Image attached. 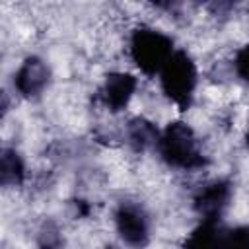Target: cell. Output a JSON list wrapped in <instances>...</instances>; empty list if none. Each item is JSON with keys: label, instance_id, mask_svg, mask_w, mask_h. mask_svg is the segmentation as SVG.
<instances>
[{"label": "cell", "instance_id": "8fae6325", "mask_svg": "<svg viewBox=\"0 0 249 249\" xmlns=\"http://www.w3.org/2000/svg\"><path fill=\"white\" fill-rule=\"evenodd\" d=\"M64 239L54 222H45L43 228L39 230L37 237V249H62Z\"/></svg>", "mask_w": 249, "mask_h": 249}, {"label": "cell", "instance_id": "ba28073f", "mask_svg": "<svg viewBox=\"0 0 249 249\" xmlns=\"http://www.w3.org/2000/svg\"><path fill=\"white\" fill-rule=\"evenodd\" d=\"M224 231L220 220H200L185 239L183 249H222Z\"/></svg>", "mask_w": 249, "mask_h": 249}, {"label": "cell", "instance_id": "4fadbf2b", "mask_svg": "<svg viewBox=\"0 0 249 249\" xmlns=\"http://www.w3.org/2000/svg\"><path fill=\"white\" fill-rule=\"evenodd\" d=\"M233 68L237 72V76L249 84V45L241 47L235 54V60H233Z\"/></svg>", "mask_w": 249, "mask_h": 249}, {"label": "cell", "instance_id": "6da1fadb", "mask_svg": "<svg viewBox=\"0 0 249 249\" xmlns=\"http://www.w3.org/2000/svg\"><path fill=\"white\" fill-rule=\"evenodd\" d=\"M158 154L169 165L177 169H198L208 163L198 148V140L193 128L183 121L169 123L158 140Z\"/></svg>", "mask_w": 249, "mask_h": 249}, {"label": "cell", "instance_id": "277c9868", "mask_svg": "<svg viewBox=\"0 0 249 249\" xmlns=\"http://www.w3.org/2000/svg\"><path fill=\"white\" fill-rule=\"evenodd\" d=\"M115 226L121 239L130 247H144L150 241V218L136 202H121L115 212Z\"/></svg>", "mask_w": 249, "mask_h": 249}, {"label": "cell", "instance_id": "3957f363", "mask_svg": "<svg viewBox=\"0 0 249 249\" xmlns=\"http://www.w3.org/2000/svg\"><path fill=\"white\" fill-rule=\"evenodd\" d=\"M160 84L169 101L187 111L196 88V66L185 51H175L160 72Z\"/></svg>", "mask_w": 249, "mask_h": 249}, {"label": "cell", "instance_id": "7a4b0ae2", "mask_svg": "<svg viewBox=\"0 0 249 249\" xmlns=\"http://www.w3.org/2000/svg\"><path fill=\"white\" fill-rule=\"evenodd\" d=\"M175 53L173 39L154 27H138L130 35V56L132 62L146 76L161 72L165 62Z\"/></svg>", "mask_w": 249, "mask_h": 249}, {"label": "cell", "instance_id": "30bf717a", "mask_svg": "<svg viewBox=\"0 0 249 249\" xmlns=\"http://www.w3.org/2000/svg\"><path fill=\"white\" fill-rule=\"evenodd\" d=\"M25 179V163L21 156L12 150L4 148L0 156V183L2 187H18Z\"/></svg>", "mask_w": 249, "mask_h": 249}, {"label": "cell", "instance_id": "8992f818", "mask_svg": "<svg viewBox=\"0 0 249 249\" xmlns=\"http://www.w3.org/2000/svg\"><path fill=\"white\" fill-rule=\"evenodd\" d=\"M49 82H51V70H49L47 62L35 54L27 56L14 76L16 89L27 99L41 95L45 91V88L49 86Z\"/></svg>", "mask_w": 249, "mask_h": 249}, {"label": "cell", "instance_id": "9a60e30c", "mask_svg": "<svg viewBox=\"0 0 249 249\" xmlns=\"http://www.w3.org/2000/svg\"><path fill=\"white\" fill-rule=\"evenodd\" d=\"M105 249H119V247H115V245H107Z\"/></svg>", "mask_w": 249, "mask_h": 249}, {"label": "cell", "instance_id": "5b68a950", "mask_svg": "<svg viewBox=\"0 0 249 249\" xmlns=\"http://www.w3.org/2000/svg\"><path fill=\"white\" fill-rule=\"evenodd\" d=\"M231 198V183L226 179H216L206 183L193 200L195 212L200 220H220Z\"/></svg>", "mask_w": 249, "mask_h": 249}, {"label": "cell", "instance_id": "5bb4252c", "mask_svg": "<svg viewBox=\"0 0 249 249\" xmlns=\"http://www.w3.org/2000/svg\"><path fill=\"white\" fill-rule=\"evenodd\" d=\"M245 146H247V150H249V128H247V132H245Z\"/></svg>", "mask_w": 249, "mask_h": 249}, {"label": "cell", "instance_id": "52a82bcc", "mask_svg": "<svg viewBox=\"0 0 249 249\" xmlns=\"http://www.w3.org/2000/svg\"><path fill=\"white\" fill-rule=\"evenodd\" d=\"M136 89V78L126 72H111L101 88V101L113 113L123 111Z\"/></svg>", "mask_w": 249, "mask_h": 249}, {"label": "cell", "instance_id": "9c48e42d", "mask_svg": "<svg viewBox=\"0 0 249 249\" xmlns=\"http://www.w3.org/2000/svg\"><path fill=\"white\" fill-rule=\"evenodd\" d=\"M160 130L156 124L144 117H134L126 124V140L134 152H146L152 146H158Z\"/></svg>", "mask_w": 249, "mask_h": 249}, {"label": "cell", "instance_id": "7c38bea8", "mask_svg": "<svg viewBox=\"0 0 249 249\" xmlns=\"http://www.w3.org/2000/svg\"><path fill=\"white\" fill-rule=\"evenodd\" d=\"M222 249H249V226H235L226 230Z\"/></svg>", "mask_w": 249, "mask_h": 249}]
</instances>
